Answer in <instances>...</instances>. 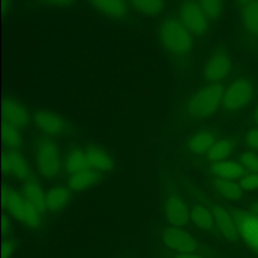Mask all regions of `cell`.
Segmentation results:
<instances>
[{
	"label": "cell",
	"instance_id": "cell-1",
	"mask_svg": "<svg viewBox=\"0 0 258 258\" xmlns=\"http://www.w3.org/2000/svg\"><path fill=\"white\" fill-rule=\"evenodd\" d=\"M157 36L162 48L177 58L189 55L195 46L194 35L174 16L166 17L161 21L157 29Z\"/></svg>",
	"mask_w": 258,
	"mask_h": 258
},
{
	"label": "cell",
	"instance_id": "cell-2",
	"mask_svg": "<svg viewBox=\"0 0 258 258\" xmlns=\"http://www.w3.org/2000/svg\"><path fill=\"white\" fill-rule=\"evenodd\" d=\"M225 88L221 84H207L192 94L186 103V113L195 120L211 118L222 106Z\"/></svg>",
	"mask_w": 258,
	"mask_h": 258
},
{
	"label": "cell",
	"instance_id": "cell-3",
	"mask_svg": "<svg viewBox=\"0 0 258 258\" xmlns=\"http://www.w3.org/2000/svg\"><path fill=\"white\" fill-rule=\"evenodd\" d=\"M2 207L10 216L29 229H38L42 224V214L37 211L22 195L11 187L3 186Z\"/></svg>",
	"mask_w": 258,
	"mask_h": 258
},
{
	"label": "cell",
	"instance_id": "cell-4",
	"mask_svg": "<svg viewBox=\"0 0 258 258\" xmlns=\"http://www.w3.org/2000/svg\"><path fill=\"white\" fill-rule=\"evenodd\" d=\"M34 160L38 172L46 179L58 176L63 165L59 148L49 137H42L36 141Z\"/></svg>",
	"mask_w": 258,
	"mask_h": 258
},
{
	"label": "cell",
	"instance_id": "cell-5",
	"mask_svg": "<svg viewBox=\"0 0 258 258\" xmlns=\"http://www.w3.org/2000/svg\"><path fill=\"white\" fill-rule=\"evenodd\" d=\"M255 94L256 86L251 78L237 77L225 88L222 107L227 112H239L252 103Z\"/></svg>",
	"mask_w": 258,
	"mask_h": 258
},
{
	"label": "cell",
	"instance_id": "cell-6",
	"mask_svg": "<svg viewBox=\"0 0 258 258\" xmlns=\"http://www.w3.org/2000/svg\"><path fill=\"white\" fill-rule=\"evenodd\" d=\"M233 58L225 48L215 49L205 61L203 78L209 84H221L232 72Z\"/></svg>",
	"mask_w": 258,
	"mask_h": 258
},
{
	"label": "cell",
	"instance_id": "cell-7",
	"mask_svg": "<svg viewBox=\"0 0 258 258\" xmlns=\"http://www.w3.org/2000/svg\"><path fill=\"white\" fill-rule=\"evenodd\" d=\"M178 19L194 36H204L210 28V20L198 0H183L178 8Z\"/></svg>",
	"mask_w": 258,
	"mask_h": 258
},
{
	"label": "cell",
	"instance_id": "cell-8",
	"mask_svg": "<svg viewBox=\"0 0 258 258\" xmlns=\"http://www.w3.org/2000/svg\"><path fill=\"white\" fill-rule=\"evenodd\" d=\"M244 244L258 255V216L252 211L236 208L231 211Z\"/></svg>",
	"mask_w": 258,
	"mask_h": 258
},
{
	"label": "cell",
	"instance_id": "cell-9",
	"mask_svg": "<svg viewBox=\"0 0 258 258\" xmlns=\"http://www.w3.org/2000/svg\"><path fill=\"white\" fill-rule=\"evenodd\" d=\"M239 25L245 43L251 51L258 52V0H252L241 8Z\"/></svg>",
	"mask_w": 258,
	"mask_h": 258
},
{
	"label": "cell",
	"instance_id": "cell-10",
	"mask_svg": "<svg viewBox=\"0 0 258 258\" xmlns=\"http://www.w3.org/2000/svg\"><path fill=\"white\" fill-rule=\"evenodd\" d=\"M163 244L176 254L196 253L198 243L194 236L182 227L168 226L161 233Z\"/></svg>",
	"mask_w": 258,
	"mask_h": 258
},
{
	"label": "cell",
	"instance_id": "cell-11",
	"mask_svg": "<svg viewBox=\"0 0 258 258\" xmlns=\"http://www.w3.org/2000/svg\"><path fill=\"white\" fill-rule=\"evenodd\" d=\"M35 127L47 137H56L67 133L69 125L67 121L58 114L47 111L38 110L32 117Z\"/></svg>",
	"mask_w": 258,
	"mask_h": 258
},
{
	"label": "cell",
	"instance_id": "cell-12",
	"mask_svg": "<svg viewBox=\"0 0 258 258\" xmlns=\"http://www.w3.org/2000/svg\"><path fill=\"white\" fill-rule=\"evenodd\" d=\"M2 172L18 180H28L30 167L26 158L18 150H6L1 158Z\"/></svg>",
	"mask_w": 258,
	"mask_h": 258
},
{
	"label": "cell",
	"instance_id": "cell-13",
	"mask_svg": "<svg viewBox=\"0 0 258 258\" xmlns=\"http://www.w3.org/2000/svg\"><path fill=\"white\" fill-rule=\"evenodd\" d=\"M163 212L166 221L171 226L183 227L190 220V210L185 201L178 195H170L163 205Z\"/></svg>",
	"mask_w": 258,
	"mask_h": 258
},
{
	"label": "cell",
	"instance_id": "cell-14",
	"mask_svg": "<svg viewBox=\"0 0 258 258\" xmlns=\"http://www.w3.org/2000/svg\"><path fill=\"white\" fill-rule=\"evenodd\" d=\"M211 211L214 217L215 227L219 234L229 242H236L240 238L239 230L231 212L220 205H213Z\"/></svg>",
	"mask_w": 258,
	"mask_h": 258
},
{
	"label": "cell",
	"instance_id": "cell-15",
	"mask_svg": "<svg viewBox=\"0 0 258 258\" xmlns=\"http://www.w3.org/2000/svg\"><path fill=\"white\" fill-rule=\"evenodd\" d=\"M2 117L7 122L18 129L24 128L30 121L27 109L19 101L12 97H5L2 101Z\"/></svg>",
	"mask_w": 258,
	"mask_h": 258
},
{
	"label": "cell",
	"instance_id": "cell-16",
	"mask_svg": "<svg viewBox=\"0 0 258 258\" xmlns=\"http://www.w3.org/2000/svg\"><path fill=\"white\" fill-rule=\"evenodd\" d=\"M85 150L89 167L99 173L110 172L115 167V160L112 155L105 149L90 145Z\"/></svg>",
	"mask_w": 258,
	"mask_h": 258
},
{
	"label": "cell",
	"instance_id": "cell-17",
	"mask_svg": "<svg viewBox=\"0 0 258 258\" xmlns=\"http://www.w3.org/2000/svg\"><path fill=\"white\" fill-rule=\"evenodd\" d=\"M88 2L97 11L111 19L122 20L128 14L127 0H88Z\"/></svg>",
	"mask_w": 258,
	"mask_h": 258
},
{
	"label": "cell",
	"instance_id": "cell-18",
	"mask_svg": "<svg viewBox=\"0 0 258 258\" xmlns=\"http://www.w3.org/2000/svg\"><path fill=\"white\" fill-rule=\"evenodd\" d=\"M210 171L215 177L235 180L243 177L245 175L246 170L240 162L225 159L213 162L210 166Z\"/></svg>",
	"mask_w": 258,
	"mask_h": 258
},
{
	"label": "cell",
	"instance_id": "cell-19",
	"mask_svg": "<svg viewBox=\"0 0 258 258\" xmlns=\"http://www.w3.org/2000/svg\"><path fill=\"white\" fill-rule=\"evenodd\" d=\"M216 140L217 137L213 131L206 129L199 130L188 138L187 148L191 153L196 155L207 154Z\"/></svg>",
	"mask_w": 258,
	"mask_h": 258
},
{
	"label": "cell",
	"instance_id": "cell-20",
	"mask_svg": "<svg viewBox=\"0 0 258 258\" xmlns=\"http://www.w3.org/2000/svg\"><path fill=\"white\" fill-rule=\"evenodd\" d=\"M22 195L41 214L47 211L46 192L36 180H26L22 187Z\"/></svg>",
	"mask_w": 258,
	"mask_h": 258
},
{
	"label": "cell",
	"instance_id": "cell-21",
	"mask_svg": "<svg viewBox=\"0 0 258 258\" xmlns=\"http://www.w3.org/2000/svg\"><path fill=\"white\" fill-rule=\"evenodd\" d=\"M101 173L89 168L84 171L69 175L67 180V186L74 192L84 191L93 185H95L99 179Z\"/></svg>",
	"mask_w": 258,
	"mask_h": 258
},
{
	"label": "cell",
	"instance_id": "cell-22",
	"mask_svg": "<svg viewBox=\"0 0 258 258\" xmlns=\"http://www.w3.org/2000/svg\"><path fill=\"white\" fill-rule=\"evenodd\" d=\"M72 190L66 185H55L46 191V208L50 212H58L64 209L71 199Z\"/></svg>",
	"mask_w": 258,
	"mask_h": 258
},
{
	"label": "cell",
	"instance_id": "cell-23",
	"mask_svg": "<svg viewBox=\"0 0 258 258\" xmlns=\"http://www.w3.org/2000/svg\"><path fill=\"white\" fill-rule=\"evenodd\" d=\"M63 167L69 175L89 169L90 167L88 164L85 150H82L80 148L71 149L64 157Z\"/></svg>",
	"mask_w": 258,
	"mask_h": 258
},
{
	"label": "cell",
	"instance_id": "cell-24",
	"mask_svg": "<svg viewBox=\"0 0 258 258\" xmlns=\"http://www.w3.org/2000/svg\"><path fill=\"white\" fill-rule=\"evenodd\" d=\"M190 221L196 227L205 231H211L215 227L211 209L203 204H196L190 209Z\"/></svg>",
	"mask_w": 258,
	"mask_h": 258
},
{
	"label": "cell",
	"instance_id": "cell-25",
	"mask_svg": "<svg viewBox=\"0 0 258 258\" xmlns=\"http://www.w3.org/2000/svg\"><path fill=\"white\" fill-rule=\"evenodd\" d=\"M235 149V143L230 138H220L212 145L208 151L207 158L209 161L217 162L227 159Z\"/></svg>",
	"mask_w": 258,
	"mask_h": 258
},
{
	"label": "cell",
	"instance_id": "cell-26",
	"mask_svg": "<svg viewBox=\"0 0 258 258\" xmlns=\"http://www.w3.org/2000/svg\"><path fill=\"white\" fill-rule=\"evenodd\" d=\"M216 190L224 198L231 201H238L243 196V188L240 186L239 182L230 179H223L215 177L213 181Z\"/></svg>",
	"mask_w": 258,
	"mask_h": 258
},
{
	"label": "cell",
	"instance_id": "cell-27",
	"mask_svg": "<svg viewBox=\"0 0 258 258\" xmlns=\"http://www.w3.org/2000/svg\"><path fill=\"white\" fill-rule=\"evenodd\" d=\"M128 3L145 16H156L165 7V0H128Z\"/></svg>",
	"mask_w": 258,
	"mask_h": 258
},
{
	"label": "cell",
	"instance_id": "cell-28",
	"mask_svg": "<svg viewBox=\"0 0 258 258\" xmlns=\"http://www.w3.org/2000/svg\"><path fill=\"white\" fill-rule=\"evenodd\" d=\"M2 143L7 148V150H18L22 145V135L20 129L7 123L2 122Z\"/></svg>",
	"mask_w": 258,
	"mask_h": 258
},
{
	"label": "cell",
	"instance_id": "cell-29",
	"mask_svg": "<svg viewBox=\"0 0 258 258\" xmlns=\"http://www.w3.org/2000/svg\"><path fill=\"white\" fill-rule=\"evenodd\" d=\"M198 2L210 21L219 20L225 11L226 0H198Z\"/></svg>",
	"mask_w": 258,
	"mask_h": 258
},
{
	"label": "cell",
	"instance_id": "cell-30",
	"mask_svg": "<svg viewBox=\"0 0 258 258\" xmlns=\"http://www.w3.org/2000/svg\"><path fill=\"white\" fill-rule=\"evenodd\" d=\"M245 170L258 174V154L254 151H246L241 154L239 161Z\"/></svg>",
	"mask_w": 258,
	"mask_h": 258
},
{
	"label": "cell",
	"instance_id": "cell-31",
	"mask_svg": "<svg viewBox=\"0 0 258 258\" xmlns=\"http://www.w3.org/2000/svg\"><path fill=\"white\" fill-rule=\"evenodd\" d=\"M240 186L243 190H256L258 189V174L257 173H248L245 174L239 180Z\"/></svg>",
	"mask_w": 258,
	"mask_h": 258
},
{
	"label": "cell",
	"instance_id": "cell-32",
	"mask_svg": "<svg viewBox=\"0 0 258 258\" xmlns=\"http://www.w3.org/2000/svg\"><path fill=\"white\" fill-rule=\"evenodd\" d=\"M15 250H16L15 241L11 238L4 239L1 246V258H11Z\"/></svg>",
	"mask_w": 258,
	"mask_h": 258
},
{
	"label": "cell",
	"instance_id": "cell-33",
	"mask_svg": "<svg viewBox=\"0 0 258 258\" xmlns=\"http://www.w3.org/2000/svg\"><path fill=\"white\" fill-rule=\"evenodd\" d=\"M245 141L253 151H258V127H253L247 131Z\"/></svg>",
	"mask_w": 258,
	"mask_h": 258
},
{
	"label": "cell",
	"instance_id": "cell-34",
	"mask_svg": "<svg viewBox=\"0 0 258 258\" xmlns=\"http://www.w3.org/2000/svg\"><path fill=\"white\" fill-rule=\"evenodd\" d=\"M42 2L56 7H68L71 6L75 0H42Z\"/></svg>",
	"mask_w": 258,
	"mask_h": 258
},
{
	"label": "cell",
	"instance_id": "cell-35",
	"mask_svg": "<svg viewBox=\"0 0 258 258\" xmlns=\"http://www.w3.org/2000/svg\"><path fill=\"white\" fill-rule=\"evenodd\" d=\"M11 229V224H10V220L7 216L3 215L2 219H1V231H2V235L3 237L8 236L9 232Z\"/></svg>",
	"mask_w": 258,
	"mask_h": 258
},
{
	"label": "cell",
	"instance_id": "cell-36",
	"mask_svg": "<svg viewBox=\"0 0 258 258\" xmlns=\"http://www.w3.org/2000/svg\"><path fill=\"white\" fill-rule=\"evenodd\" d=\"M174 258H205L196 253H185V254H176Z\"/></svg>",
	"mask_w": 258,
	"mask_h": 258
},
{
	"label": "cell",
	"instance_id": "cell-37",
	"mask_svg": "<svg viewBox=\"0 0 258 258\" xmlns=\"http://www.w3.org/2000/svg\"><path fill=\"white\" fill-rule=\"evenodd\" d=\"M11 3H12V0H2L1 8H2V14L3 15L9 10V8L11 6Z\"/></svg>",
	"mask_w": 258,
	"mask_h": 258
},
{
	"label": "cell",
	"instance_id": "cell-38",
	"mask_svg": "<svg viewBox=\"0 0 258 258\" xmlns=\"http://www.w3.org/2000/svg\"><path fill=\"white\" fill-rule=\"evenodd\" d=\"M252 121L257 125L258 127V105L255 107L253 113H252Z\"/></svg>",
	"mask_w": 258,
	"mask_h": 258
},
{
	"label": "cell",
	"instance_id": "cell-39",
	"mask_svg": "<svg viewBox=\"0 0 258 258\" xmlns=\"http://www.w3.org/2000/svg\"><path fill=\"white\" fill-rule=\"evenodd\" d=\"M252 0H235V3L240 7V8H242L243 6H245V5H247L248 3H250Z\"/></svg>",
	"mask_w": 258,
	"mask_h": 258
},
{
	"label": "cell",
	"instance_id": "cell-40",
	"mask_svg": "<svg viewBox=\"0 0 258 258\" xmlns=\"http://www.w3.org/2000/svg\"><path fill=\"white\" fill-rule=\"evenodd\" d=\"M251 211L258 216V202H255L251 205Z\"/></svg>",
	"mask_w": 258,
	"mask_h": 258
}]
</instances>
